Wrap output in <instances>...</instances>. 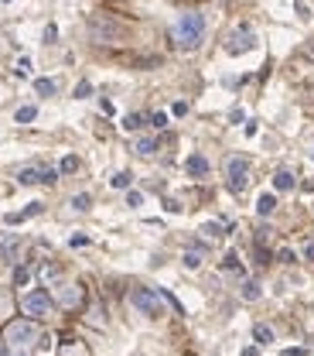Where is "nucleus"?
Here are the masks:
<instances>
[{
  "instance_id": "1",
  "label": "nucleus",
  "mask_w": 314,
  "mask_h": 356,
  "mask_svg": "<svg viewBox=\"0 0 314 356\" xmlns=\"http://www.w3.org/2000/svg\"><path fill=\"white\" fill-rule=\"evenodd\" d=\"M202 38H205V18L198 11H184L174 21V28H171V41H174L181 52H192V48L202 45Z\"/></svg>"
},
{
  "instance_id": "2",
  "label": "nucleus",
  "mask_w": 314,
  "mask_h": 356,
  "mask_svg": "<svg viewBox=\"0 0 314 356\" xmlns=\"http://www.w3.org/2000/svg\"><path fill=\"white\" fill-rule=\"evenodd\" d=\"M130 301H134V308H137L140 315H147V318L164 315V295H160L157 288H134V291H130Z\"/></svg>"
},
{
  "instance_id": "3",
  "label": "nucleus",
  "mask_w": 314,
  "mask_h": 356,
  "mask_svg": "<svg viewBox=\"0 0 314 356\" xmlns=\"http://www.w3.org/2000/svg\"><path fill=\"white\" fill-rule=\"evenodd\" d=\"M20 308H24V315L28 318H52L55 315V301L48 291H28V295L20 298Z\"/></svg>"
},
{
  "instance_id": "4",
  "label": "nucleus",
  "mask_w": 314,
  "mask_h": 356,
  "mask_svg": "<svg viewBox=\"0 0 314 356\" xmlns=\"http://www.w3.org/2000/svg\"><path fill=\"white\" fill-rule=\"evenodd\" d=\"M38 336V329H34V318H10L7 325H4V342H14V346H24V342H31V339Z\"/></svg>"
},
{
  "instance_id": "5",
  "label": "nucleus",
  "mask_w": 314,
  "mask_h": 356,
  "mask_svg": "<svg viewBox=\"0 0 314 356\" xmlns=\"http://www.w3.org/2000/svg\"><path fill=\"white\" fill-rule=\"evenodd\" d=\"M226 178H229V189L232 192H242L250 185V161L242 158V154H232V158L226 161Z\"/></svg>"
},
{
  "instance_id": "6",
  "label": "nucleus",
  "mask_w": 314,
  "mask_h": 356,
  "mask_svg": "<svg viewBox=\"0 0 314 356\" xmlns=\"http://www.w3.org/2000/svg\"><path fill=\"white\" fill-rule=\"evenodd\" d=\"M253 45H256V35L246 28V24H242L239 31H232V35H229V41H226V52H229V55H242V52H250Z\"/></svg>"
},
{
  "instance_id": "7",
  "label": "nucleus",
  "mask_w": 314,
  "mask_h": 356,
  "mask_svg": "<svg viewBox=\"0 0 314 356\" xmlns=\"http://www.w3.org/2000/svg\"><path fill=\"white\" fill-rule=\"evenodd\" d=\"M82 298H86L82 284H65V288H62V295H58V301L65 305V308H78V305H82Z\"/></svg>"
},
{
  "instance_id": "8",
  "label": "nucleus",
  "mask_w": 314,
  "mask_h": 356,
  "mask_svg": "<svg viewBox=\"0 0 314 356\" xmlns=\"http://www.w3.org/2000/svg\"><path fill=\"white\" fill-rule=\"evenodd\" d=\"M18 250H20V237L18 233H7V237L0 240V260H18Z\"/></svg>"
},
{
  "instance_id": "9",
  "label": "nucleus",
  "mask_w": 314,
  "mask_h": 356,
  "mask_svg": "<svg viewBox=\"0 0 314 356\" xmlns=\"http://www.w3.org/2000/svg\"><path fill=\"white\" fill-rule=\"evenodd\" d=\"M184 168H188V175H192V178H205V175H208V161H205V154H192Z\"/></svg>"
},
{
  "instance_id": "10",
  "label": "nucleus",
  "mask_w": 314,
  "mask_h": 356,
  "mask_svg": "<svg viewBox=\"0 0 314 356\" xmlns=\"http://www.w3.org/2000/svg\"><path fill=\"white\" fill-rule=\"evenodd\" d=\"M294 185H297V182H294V175H290L287 168H280V171L274 175V189H276V192H290Z\"/></svg>"
},
{
  "instance_id": "11",
  "label": "nucleus",
  "mask_w": 314,
  "mask_h": 356,
  "mask_svg": "<svg viewBox=\"0 0 314 356\" xmlns=\"http://www.w3.org/2000/svg\"><path fill=\"white\" fill-rule=\"evenodd\" d=\"M18 182H20V185H38V182H41V168H38V164L20 168V171H18Z\"/></svg>"
},
{
  "instance_id": "12",
  "label": "nucleus",
  "mask_w": 314,
  "mask_h": 356,
  "mask_svg": "<svg viewBox=\"0 0 314 356\" xmlns=\"http://www.w3.org/2000/svg\"><path fill=\"white\" fill-rule=\"evenodd\" d=\"M202 260H205V243H202V247H192V250L184 254V267L195 271V267H202Z\"/></svg>"
},
{
  "instance_id": "13",
  "label": "nucleus",
  "mask_w": 314,
  "mask_h": 356,
  "mask_svg": "<svg viewBox=\"0 0 314 356\" xmlns=\"http://www.w3.org/2000/svg\"><path fill=\"white\" fill-rule=\"evenodd\" d=\"M253 339H256V342H260V346H270V342H274V329L260 322V325H256V329H253Z\"/></svg>"
},
{
  "instance_id": "14",
  "label": "nucleus",
  "mask_w": 314,
  "mask_h": 356,
  "mask_svg": "<svg viewBox=\"0 0 314 356\" xmlns=\"http://www.w3.org/2000/svg\"><path fill=\"white\" fill-rule=\"evenodd\" d=\"M140 127H147V123H144V113H130V117H123V130L137 134Z\"/></svg>"
},
{
  "instance_id": "15",
  "label": "nucleus",
  "mask_w": 314,
  "mask_h": 356,
  "mask_svg": "<svg viewBox=\"0 0 314 356\" xmlns=\"http://www.w3.org/2000/svg\"><path fill=\"white\" fill-rule=\"evenodd\" d=\"M134 151L147 158V154H154V151H157V140H154V137H140L137 144H134Z\"/></svg>"
},
{
  "instance_id": "16",
  "label": "nucleus",
  "mask_w": 314,
  "mask_h": 356,
  "mask_svg": "<svg viewBox=\"0 0 314 356\" xmlns=\"http://www.w3.org/2000/svg\"><path fill=\"white\" fill-rule=\"evenodd\" d=\"M274 209H276V199L274 196H260V202H256V213H260V216H270Z\"/></svg>"
},
{
  "instance_id": "17",
  "label": "nucleus",
  "mask_w": 314,
  "mask_h": 356,
  "mask_svg": "<svg viewBox=\"0 0 314 356\" xmlns=\"http://www.w3.org/2000/svg\"><path fill=\"white\" fill-rule=\"evenodd\" d=\"M34 93L38 96H55V79H34Z\"/></svg>"
},
{
  "instance_id": "18",
  "label": "nucleus",
  "mask_w": 314,
  "mask_h": 356,
  "mask_svg": "<svg viewBox=\"0 0 314 356\" xmlns=\"http://www.w3.org/2000/svg\"><path fill=\"white\" fill-rule=\"evenodd\" d=\"M222 271H232V274H242V264H239V257H236L232 250L222 257Z\"/></svg>"
},
{
  "instance_id": "19",
  "label": "nucleus",
  "mask_w": 314,
  "mask_h": 356,
  "mask_svg": "<svg viewBox=\"0 0 314 356\" xmlns=\"http://www.w3.org/2000/svg\"><path fill=\"white\" fill-rule=\"evenodd\" d=\"M34 117H38V106H20V110H18V117H14V120H18V123H31Z\"/></svg>"
},
{
  "instance_id": "20",
  "label": "nucleus",
  "mask_w": 314,
  "mask_h": 356,
  "mask_svg": "<svg viewBox=\"0 0 314 356\" xmlns=\"http://www.w3.org/2000/svg\"><path fill=\"white\" fill-rule=\"evenodd\" d=\"M58 171H62V175H72V171H78V158H76V154H68V158H62Z\"/></svg>"
},
{
  "instance_id": "21",
  "label": "nucleus",
  "mask_w": 314,
  "mask_h": 356,
  "mask_svg": "<svg viewBox=\"0 0 314 356\" xmlns=\"http://www.w3.org/2000/svg\"><path fill=\"white\" fill-rule=\"evenodd\" d=\"M113 182V189H130V182H134V175L130 171H116V175L110 178Z\"/></svg>"
},
{
  "instance_id": "22",
  "label": "nucleus",
  "mask_w": 314,
  "mask_h": 356,
  "mask_svg": "<svg viewBox=\"0 0 314 356\" xmlns=\"http://www.w3.org/2000/svg\"><path fill=\"white\" fill-rule=\"evenodd\" d=\"M260 295H263V291H260L256 281H246V284H242V298H246V301H256Z\"/></svg>"
},
{
  "instance_id": "23",
  "label": "nucleus",
  "mask_w": 314,
  "mask_h": 356,
  "mask_svg": "<svg viewBox=\"0 0 314 356\" xmlns=\"http://www.w3.org/2000/svg\"><path fill=\"white\" fill-rule=\"evenodd\" d=\"M28 281H31V267H24V264H20L18 271H14V284L20 288V284H28Z\"/></svg>"
},
{
  "instance_id": "24",
  "label": "nucleus",
  "mask_w": 314,
  "mask_h": 356,
  "mask_svg": "<svg viewBox=\"0 0 314 356\" xmlns=\"http://www.w3.org/2000/svg\"><path fill=\"white\" fill-rule=\"evenodd\" d=\"M89 322H92L96 329H102V325H106V318H102V308H99V305H92V308H89Z\"/></svg>"
},
{
  "instance_id": "25",
  "label": "nucleus",
  "mask_w": 314,
  "mask_h": 356,
  "mask_svg": "<svg viewBox=\"0 0 314 356\" xmlns=\"http://www.w3.org/2000/svg\"><path fill=\"white\" fill-rule=\"evenodd\" d=\"M41 182H44V185H55V182H58V171H55V168H41Z\"/></svg>"
},
{
  "instance_id": "26",
  "label": "nucleus",
  "mask_w": 314,
  "mask_h": 356,
  "mask_svg": "<svg viewBox=\"0 0 314 356\" xmlns=\"http://www.w3.org/2000/svg\"><path fill=\"white\" fill-rule=\"evenodd\" d=\"M72 209H76V213H86V209H89V196H76L72 199Z\"/></svg>"
},
{
  "instance_id": "27",
  "label": "nucleus",
  "mask_w": 314,
  "mask_h": 356,
  "mask_svg": "<svg viewBox=\"0 0 314 356\" xmlns=\"http://www.w3.org/2000/svg\"><path fill=\"white\" fill-rule=\"evenodd\" d=\"M256 264H260V267H266V264H270V254H266V247H263V243L256 247Z\"/></svg>"
},
{
  "instance_id": "28",
  "label": "nucleus",
  "mask_w": 314,
  "mask_h": 356,
  "mask_svg": "<svg viewBox=\"0 0 314 356\" xmlns=\"http://www.w3.org/2000/svg\"><path fill=\"white\" fill-rule=\"evenodd\" d=\"M89 93H92V86H89V82L82 79V82H78V86H76V99H86V96H89Z\"/></svg>"
},
{
  "instance_id": "29",
  "label": "nucleus",
  "mask_w": 314,
  "mask_h": 356,
  "mask_svg": "<svg viewBox=\"0 0 314 356\" xmlns=\"http://www.w3.org/2000/svg\"><path fill=\"white\" fill-rule=\"evenodd\" d=\"M150 127L164 130V127H168V113H154V117H150Z\"/></svg>"
},
{
  "instance_id": "30",
  "label": "nucleus",
  "mask_w": 314,
  "mask_h": 356,
  "mask_svg": "<svg viewBox=\"0 0 314 356\" xmlns=\"http://www.w3.org/2000/svg\"><path fill=\"white\" fill-rule=\"evenodd\" d=\"M276 260H280V264H294V250H287V247L276 250Z\"/></svg>"
},
{
  "instance_id": "31",
  "label": "nucleus",
  "mask_w": 314,
  "mask_h": 356,
  "mask_svg": "<svg viewBox=\"0 0 314 356\" xmlns=\"http://www.w3.org/2000/svg\"><path fill=\"white\" fill-rule=\"evenodd\" d=\"M55 38H58V28H55V24H48V28H44V45H52Z\"/></svg>"
},
{
  "instance_id": "32",
  "label": "nucleus",
  "mask_w": 314,
  "mask_h": 356,
  "mask_svg": "<svg viewBox=\"0 0 314 356\" xmlns=\"http://www.w3.org/2000/svg\"><path fill=\"white\" fill-rule=\"evenodd\" d=\"M126 206H134V209L144 206V196H140V192H130V196H126Z\"/></svg>"
},
{
  "instance_id": "33",
  "label": "nucleus",
  "mask_w": 314,
  "mask_h": 356,
  "mask_svg": "<svg viewBox=\"0 0 314 356\" xmlns=\"http://www.w3.org/2000/svg\"><path fill=\"white\" fill-rule=\"evenodd\" d=\"M68 243H72V247H86V243H89V237H86V233H76Z\"/></svg>"
},
{
  "instance_id": "34",
  "label": "nucleus",
  "mask_w": 314,
  "mask_h": 356,
  "mask_svg": "<svg viewBox=\"0 0 314 356\" xmlns=\"http://www.w3.org/2000/svg\"><path fill=\"white\" fill-rule=\"evenodd\" d=\"M205 233H208V237H218V233H222V226H218V223H205Z\"/></svg>"
},
{
  "instance_id": "35",
  "label": "nucleus",
  "mask_w": 314,
  "mask_h": 356,
  "mask_svg": "<svg viewBox=\"0 0 314 356\" xmlns=\"http://www.w3.org/2000/svg\"><path fill=\"white\" fill-rule=\"evenodd\" d=\"M18 72H20V76H28V72H31V59H20L18 62Z\"/></svg>"
},
{
  "instance_id": "36",
  "label": "nucleus",
  "mask_w": 314,
  "mask_h": 356,
  "mask_svg": "<svg viewBox=\"0 0 314 356\" xmlns=\"http://www.w3.org/2000/svg\"><path fill=\"white\" fill-rule=\"evenodd\" d=\"M304 260H314V240L304 243Z\"/></svg>"
},
{
  "instance_id": "37",
  "label": "nucleus",
  "mask_w": 314,
  "mask_h": 356,
  "mask_svg": "<svg viewBox=\"0 0 314 356\" xmlns=\"http://www.w3.org/2000/svg\"><path fill=\"white\" fill-rule=\"evenodd\" d=\"M164 209H168V213H181V206H178L174 199H168V202H164Z\"/></svg>"
},
{
  "instance_id": "38",
  "label": "nucleus",
  "mask_w": 314,
  "mask_h": 356,
  "mask_svg": "<svg viewBox=\"0 0 314 356\" xmlns=\"http://www.w3.org/2000/svg\"><path fill=\"white\" fill-rule=\"evenodd\" d=\"M188 113V103H174V117H184Z\"/></svg>"
},
{
  "instance_id": "39",
  "label": "nucleus",
  "mask_w": 314,
  "mask_h": 356,
  "mask_svg": "<svg viewBox=\"0 0 314 356\" xmlns=\"http://www.w3.org/2000/svg\"><path fill=\"white\" fill-rule=\"evenodd\" d=\"M0 356H7V349H4V346H0Z\"/></svg>"
},
{
  "instance_id": "40",
  "label": "nucleus",
  "mask_w": 314,
  "mask_h": 356,
  "mask_svg": "<svg viewBox=\"0 0 314 356\" xmlns=\"http://www.w3.org/2000/svg\"><path fill=\"white\" fill-rule=\"evenodd\" d=\"M14 356H28V353H14Z\"/></svg>"
},
{
  "instance_id": "41",
  "label": "nucleus",
  "mask_w": 314,
  "mask_h": 356,
  "mask_svg": "<svg viewBox=\"0 0 314 356\" xmlns=\"http://www.w3.org/2000/svg\"><path fill=\"white\" fill-rule=\"evenodd\" d=\"M311 158H314V151H311Z\"/></svg>"
}]
</instances>
